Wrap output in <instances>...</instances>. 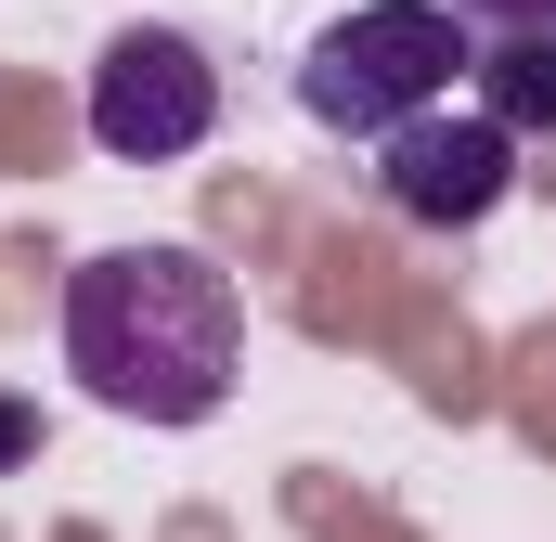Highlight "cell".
<instances>
[{
	"instance_id": "cell-6",
	"label": "cell",
	"mask_w": 556,
	"mask_h": 542,
	"mask_svg": "<svg viewBox=\"0 0 556 542\" xmlns=\"http://www.w3.org/2000/svg\"><path fill=\"white\" fill-rule=\"evenodd\" d=\"M479 39H531V26H556V0H453Z\"/></svg>"
},
{
	"instance_id": "cell-3",
	"label": "cell",
	"mask_w": 556,
	"mask_h": 542,
	"mask_svg": "<svg viewBox=\"0 0 556 542\" xmlns=\"http://www.w3.org/2000/svg\"><path fill=\"white\" fill-rule=\"evenodd\" d=\"M220 130V52L194 39V26H117L104 52H91V142L117 155V168H168V155H194V142Z\"/></svg>"
},
{
	"instance_id": "cell-4",
	"label": "cell",
	"mask_w": 556,
	"mask_h": 542,
	"mask_svg": "<svg viewBox=\"0 0 556 542\" xmlns=\"http://www.w3.org/2000/svg\"><path fill=\"white\" fill-rule=\"evenodd\" d=\"M376 194H389L402 233H479L518 194V130L492 104H427L376 142Z\"/></svg>"
},
{
	"instance_id": "cell-1",
	"label": "cell",
	"mask_w": 556,
	"mask_h": 542,
	"mask_svg": "<svg viewBox=\"0 0 556 542\" xmlns=\"http://www.w3.org/2000/svg\"><path fill=\"white\" fill-rule=\"evenodd\" d=\"M65 375L130 426H207L247 375V297L207 246H104L65 271Z\"/></svg>"
},
{
	"instance_id": "cell-7",
	"label": "cell",
	"mask_w": 556,
	"mask_h": 542,
	"mask_svg": "<svg viewBox=\"0 0 556 542\" xmlns=\"http://www.w3.org/2000/svg\"><path fill=\"white\" fill-rule=\"evenodd\" d=\"M26 439H39V426H26V413H13V401H0V465H13V452H26Z\"/></svg>"
},
{
	"instance_id": "cell-5",
	"label": "cell",
	"mask_w": 556,
	"mask_h": 542,
	"mask_svg": "<svg viewBox=\"0 0 556 542\" xmlns=\"http://www.w3.org/2000/svg\"><path fill=\"white\" fill-rule=\"evenodd\" d=\"M466 78H479V104H492L518 142H556V26H531V39H492Z\"/></svg>"
},
{
	"instance_id": "cell-2",
	"label": "cell",
	"mask_w": 556,
	"mask_h": 542,
	"mask_svg": "<svg viewBox=\"0 0 556 542\" xmlns=\"http://www.w3.org/2000/svg\"><path fill=\"white\" fill-rule=\"evenodd\" d=\"M466 65H479V52H466V13H453V0H350V13L311 26V52H298V117L337 130V142H389L402 117L453 104Z\"/></svg>"
}]
</instances>
